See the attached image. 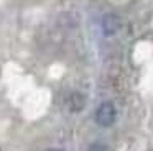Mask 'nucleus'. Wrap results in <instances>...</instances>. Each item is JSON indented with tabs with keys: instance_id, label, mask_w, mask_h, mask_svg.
<instances>
[{
	"instance_id": "nucleus-1",
	"label": "nucleus",
	"mask_w": 153,
	"mask_h": 151,
	"mask_svg": "<svg viewBox=\"0 0 153 151\" xmlns=\"http://www.w3.org/2000/svg\"><path fill=\"white\" fill-rule=\"evenodd\" d=\"M115 117H117V110H115V105L110 104V102H102L99 107L96 108V123L99 127H110V125L115 121Z\"/></svg>"
},
{
	"instance_id": "nucleus-2",
	"label": "nucleus",
	"mask_w": 153,
	"mask_h": 151,
	"mask_svg": "<svg viewBox=\"0 0 153 151\" xmlns=\"http://www.w3.org/2000/svg\"><path fill=\"white\" fill-rule=\"evenodd\" d=\"M100 28L105 36H114L120 30V18L115 13H105L100 21Z\"/></svg>"
},
{
	"instance_id": "nucleus-3",
	"label": "nucleus",
	"mask_w": 153,
	"mask_h": 151,
	"mask_svg": "<svg viewBox=\"0 0 153 151\" xmlns=\"http://www.w3.org/2000/svg\"><path fill=\"white\" fill-rule=\"evenodd\" d=\"M84 104H86V97L79 92H74L69 97V110L71 112H81L84 108Z\"/></svg>"
},
{
	"instance_id": "nucleus-4",
	"label": "nucleus",
	"mask_w": 153,
	"mask_h": 151,
	"mask_svg": "<svg viewBox=\"0 0 153 151\" xmlns=\"http://www.w3.org/2000/svg\"><path fill=\"white\" fill-rule=\"evenodd\" d=\"M89 151H109V148L102 143H94L89 146Z\"/></svg>"
},
{
	"instance_id": "nucleus-5",
	"label": "nucleus",
	"mask_w": 153,
	"mask_h": 151,
	"mask_svg": "<svg viewBox=\"0 0 153 151\" xmlns=\"http://www.w3.org/2000/svg\"><path fill=\"white\" fill-rule=\"evenodd\" d=\"M46 151H64V150H61V148H50V150H46Z\"/></svg>"
}]
</instances>
